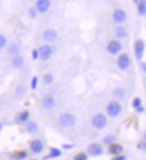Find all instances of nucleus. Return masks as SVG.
Returning a JSON list of instances; mask_svg holds the SVG:
<instances>
[{"label": "nucleus", "mask_w": 146, "mask_h": 160, "mask_svg": "<svg viewBox=\"0 0 146 160\" xmlns=\"http://www.w3.org/2000/svg\"><path fill=\"white\" fill-rule=\"evenodd\" d=\"M105 115L106 117H111V118H116V117H120L121 115V112H123V105H121V102H118V100H110V102L106 103V107H105Z\"/></svg>", "instance_id": "1"}, {"label": "nucleus", "mask_w": 146, "mask_h": 160, "mask_svg": "<svg viewBox=\"0 0 146 160\" xmlns=\"http://www.w3.org/2000/svg\"><path fill=\"white\" fill-rule=\"evenodd\" d=\"M58 125L62 128H72L77 125V117H75L72 112H63V113H60V117H58Z\"/></svg>", "instance_id": "2"}, {"label": "nucleus", "mask_w": 146, "mask_h": 160, "mask_svg": "<svg viewBox=\"0 0 146 160\" xmlns=\"http://www.w3.org/2000/svg\"><path fill=\"white\" fill-rule=\"evenodd\" d=\"M55 55V47L52 43H42L38 47V60L42 62H47Z\"/></svg>", "instance_id": "3"}, {"label": "nucleus", "mask_w": 146, "mask_h": 160, "mask_svg": "<svg viewBox=\"0 0 146 160\" xmlns=\"http://www.w3.org/2000/svg\"><path fill=\"white\" fill-rule=\"evenodd\" d=\"M92 127L95 130H105L108 127V117L105 113H95L92 117Z\"/></svg>", "instance_id": "4"}, {"label": "nucleus", "mask_w": 146, "mask_h": 160, "mask_svg": "<svg viewBox=\"0 0 146 160\" xmlns=\"http://www.w3.org/2000/svg\"><path fill=\"white\" fill-rule=\"evenodd\" d=\"M116 67L121 70V72H126V70H130V67H131V57H130L128 53H118L116 55Z\"/></svg>", "instance_id": "5"}, {"label": "nucleus", "mask_w": 146, "mask_h": 160, "mask_svg": "<svg viewBox=\"0 0 146 160\" xmlns=\"http://www.w3.org/2000/svg\"><path fill=\"white\" fill-rule=\"evenodd\" d=\"M55 107H57V98L53 97L52 93H45L42 98H40V108L42 110H53Z\"/></svg>", "instance_id": "6"}, {"label": "nucleus", "mask_w": 146, "mask_h": 160, "mask_svg": "<svg viewBox=\"0 0 146 160\" xmlns=\"http://www.w3.org/2000/svg\"><path fill=\"white\" fill-rule=\"evenodd\" d=\"M106 52H108V55H113V57H116L118 53L123 52V43L120 42V40H116V38L108 40V43H106Z\"/></svg>", "instance_id": "7"}, {"label": "nucleus", "mask_w": 146, "mask_h": 160, "mask_svg": "<svg viewBox=\"0 0 146 160\" xmlns=\"http://www.w3.org/2000/svg\"><path fill=\"white\" fill-rule=\"evenodd\" d=\"M111 20H113L115 25H125L128 20V15L123 8H115L113 13H111Z\"/></svg>", "instance_id": "8"}, {"label": "nucleus", "mask_w": 146, "mask_h": 160, "mask_svg": "<svg viewBox=\"0 0 146 160\" xmlns=\"http://www.w3.org/2000/svg\"><path fill=\"white\" fill-rule=\"evenodd\" d=\"M103 153H105V148H103V145L98 143V142H93L87 147V155L88 157H101Z\"/></svg>", "instance_id": "9"}, {"label": "nucleus", "mask_w": 146, "mask_h": 160, "mask_svg": "<svg viewBox=\"0 0 146 160\" xmlns=\"http://www.w3.org/2000/svg\"><path fill=\"white\" fill-rule=\"evenodd\" d=\"M28 150L32 152L33 155H40V153H43V150H45V143H43V140H40V138H33V140H30V143H28Z\"/></svg>", "instance_id": "10"}, {"label": "nucleus", "mask_w": 146, "mask_h": 160, "mask_svg": "<svg viewBox=\"0 0 146 160\" xmlns=\"http://www.w3.org/2000/svg\"><path fill=\"white\" fill-rule=\"evenodd\" d=\"M42 38H43L45 43H53V42H57V40H58V32L55 28L48 27V28H45L42 32Z\"/></svg>", "instance_id": "11"}, {"label": "nucleus", "mask_w": 146, "mask_h": 160, "mask_svg": "<svg viewBox=\"0 0 146 160\" xmlns=\"http://www.w3.org/2000/svg\"><path fill=\"white\" fill-rule=\"evenodd\" d=\"M113 35H115L116 40H126L130 37V32H128V28L125 27V25H116L115 30H113Z\"/></svg>", "instance_id": "12"}, {"label": "nucleus", "mask_w": 146, "mask_h": 160, "mask_svg": "<svg viewBox=\"0 0 146 160\" xmlns=\"http://www.w3.org/2000/svg\"><path fill=\"white\" fill-rule=\"evenodd\" d=\"M50 7H52V2L50 0H37V3H35V10H37L38 13H47Z\"/></svg>", "instance_id": "13"}, {"label": "nucleus", "mask_w": 146, "mask_h": 160, "mask_svg": "<svg viewBox=\"0 0 146 160\" xmlns=\"http://www.w3.org/2000/svg\"><path fill=\"white\" fill-rule=\"evenodd\" d=\"M30 120V110H22V112H18L15 115V123L18 125H25Z\"/></svg>", "instance_id": "14"}, {"label": "nucleus", "mask_w": 146, "mask_h": 160, "mask_svg": "<svg viewBox=\"0 0 146 160\" xmlns=\"http://www.w3.org/2000/svg\"><path fill=\"white\" fill-rule=\"evenodd\" d=\"M134 57H136L138 60H141L143 58V53H144V42L141 38L139 40H136V42H134Z\"/></svg>", "instance_id": "15"}, {"label": "nucleus", "mask_w": 146, "mask_h": 160, "mask_svg": "<svg viewBox=\"0 0 146 160\" xmlns=\"http://www.w3.org/2000/svg\"><path fill=\"white\" fill-rule=\"evenodd\" d=\"M23 65H25V58H23V55L22 53H17V55H12V67L13 68H23Z\"/></svg>", "instance_id": "16"}, {"label": "nucleus", "mask_w": 146, "mask_h": 160, "mask_svg": "<svg viewBox=\"0 0 146 160\" xmlns=\"http://www.w3.org/2000/svg\"><path fill=\"white\" fill-rule=\"evenodd\" d=\"M25 132L28 135H37L38 133V123L35 122V120H28V122L25 123Z\"/></svg>", "instance_id": "17"}, {"label": "nucleus", "mask_w": 146, "mask_h": 160, "mask_svg": "<svg viewBox=\"0 0 146 160\" xmlns=\"http://www.w3.org/2000/svg\"><path fill=\"white\" fill-rule=\"evenodd\" d=\"M123 150H125L123 145L118 143V142L108 145V153H110V155H120V153H123Z\"/></svg>", "instance_id": "18"}, {"label": "nucleus", "mask_w": 146, "mask_h": 160, "mask_svg": "<svg viewBox=\"0 0 146 160\" xmlns=\"http://www.w3.org/2000/svg\"><path fill=\"white\" fill-rule=\"evenodd\" d=\"M113 97H115V100H118V102L125 100L126 98V88L125 87H116L113 90Z\"/></svg>", "instance_id": "19"}, {"label": "nucleus", "mask_w": 146, "mask_h": 160, "mask_svg": "<svg viewBox=\"0 0 146 160\" xmlns=\"http://www.w3.org/2000/svg\"><path fill=\"white\" fill-rule=\"evenodd\" d=\"M131 105H133L134 112H138V113H143V112H144L143 102H141V98H139V97H134V98L131 100Z\"/></svg>", "instance_id": "20"}, {"label": "nucleus", "mask_w": 146, "mask_h": 160, "mask_svg": "<svg viewBox=\"0 0 146 160\" xmlns=\"http://www.w3.org/2000/svg\"><path fill=\"white\" fill-rule=\"evenodd\" d=\"M136 7H138V15L139 17H144V13H146V0H138Z\"/></svg>", "instance_id": "21"}, {"label": "nucleus", "mask_w": 146, "mask_h": 160, "mask_svg": "<svg viewBox=\"0 0 146 160\" xmlns=\"http://www.w3.org/2000/svg\"><path fill=\"white\" fill-rule=\"evenodd\" d=\"M53 80H55V75L53 73H45L43 77H42V82H43V85H52L53 83Z\"/></svg>", "instance_id": "22"}, {"label": "nucleus", "mask_w": 146, "mask_h": 160, "mask_svg": "<svg viewBox=\"0 0 146 160\" xmlns=\"http://www.w3.org/2000/svg\"><path fill=\"white\" fill-rule=\"evenodd\" d=\"M60 155H62V148L52 147V148H50V152H48V158H58Z\"/></svg>", "instance_id": "23"}, {"label": "nucleus", "mask_w": 146, "mask_h": 160, "mask_svg": "<svg viewBox=\"0 0 146 160\" xmlns=\"http://www.w3.org/2000/svg\"><path fill=\"white\" fill-rule=\"evenodd\" d=\"M10 157L13 160H27V152H13Z\"/></svg>", "instance_id": "24"}, {"label": "nucleus", "mask_w": 146, "mask_h": 160, "mask_svg": "<svg viewBox=\"0 0 146 160\" xmlns=\"http://www.w3.org/2000/svg\"><path fill=\"white\" fill-rule=\"evenodd\" d=\"M7 47H8V38H7V35L0 33V50H5Z\"/></svg>", "instance_id": "25"}, {"label": "nucleus", "mask_w": 146, "mask_h": 160, "mask_svg": "<svg viewBox=\"0 0 146 160\" xmlns=\"http://www.w3.org/2000/svg\"><path fill=\"white\" fill-rule=\"evenodd\" d=\"M115 142H116V135H106L103 138V145H111Z\"/></svg>", "instance_id": "26"}, {"label": "nucleus", "mask_w": 146, "mask_h": 160, "mask_svg": "<svg viewBox=\"0 0 146 160\" xmlns=\"http://www.w3.org/2000/svg\"><path fill=\"white\" fill-rule=\"evenodd\" d=\"M73 160H88V155H87V152H80L73 157Z\"/></svg>", "instance_id": "27"}, {"label": "nucleus", "mask_w": 146, "mask_h": 160, "mask_svg": "<svg viewBox=\"0 0 146 160\" xmlns=\"http://www.w3.org/2000/svg\"><path fill=\"white\" fill-rule=\"evenodd\" d=\"M10 53H12V55H17V53H20V45H18V43L12 45V47H10Z\"/></svg>", "instance_id": "28"}, {"label": "nucleus", "mask_w": 146, "mask_h": 160, "mask_svg": "<svg viewBox=\"0 0 146 160\" xmlns=\"http://www.w3.org/2000/svg\"><path fill=\"white\" fill-rule=\"evenodd\" d=\"M37 15H38V12L35 10V7H30L28 8V17L30 18H37Z\"/></svg>", "instance_id": "29"}, {"label": "nucleus", "mask_w": 146, "mask_h": 160, "mask_svg": "<svg viewBox=\"0 0 146 160\" xmlns=\"http://www.w3.org/2000/svg\"><path fill=\"white\" fill-rule=\"evenodd\" d=\"M38 80H40L38 77H33V78H32V83H30V87H32V90H35V88L38 87Z\"/></svg>", "instance_id": "30"}, {"label": "nucleus", "mask_w": 146, "mask_h": 160, "mask_svg": "<svg viewBox=\"0 0 146 160\" xmlns=\"http://www.w3.org/2000/svg\"><path fill=\"white\" fill-rule=\"evenodd\" d=\"M111 160H126V155L125 153H120V155H113Z\"/></svg>", "instance_id": "31"}, {"label": "nucleus", "mask_w": 146, "mask_h": 160, "mask_svg": "<svg viewBox=\"0 0 146 160\" xmlns=\"http://www.w3.org/2000/svg\"><path fill=\"white\" fill-rule=\"evenodd\" d=\"M32 58L33 60H38V48H35L33 52H32Z\"/></svg>", "instance_id": "32"}, {"label": "nucleus", "mask_w": 146, "mask_h": 160, "mask_svg": "<svg viewBox=\"0 0 146 160\" xmlns=\"http://www.w3.org/2000/svg\"><path fill=\"white\" fill-rule=\"evenodd\" d=\"M63 147V150H72L73 148V143H65V145H62Z\"/></svg>", "instance_id": "33"}, {"label": "nucleus", "mask_w": 146, "mask_h": 160, "mask_svg": "<svg viewBox=\"0 0 146 160\" xmlns=\"http://www.w3.org/2000/svg\"><path fill=\"white\" fill-rule=\"evenodd\" d=\"M138 148H139V150H144V140H141V142L138 143Z\"/></svg>", "instance_id": "34"}, {"label": "nucleus", "mask_w": 146, "mask_h": 160, "mask_svg": "<svg viewBox=\"0 0 146 160\" xmlns=\"http://www.w3.org/2000/svg\"><path fill=\"white\" fill-rule=\"evenodd\" d=\"M3 127H5V123L2 122V120H0V133H2V130H3Z\"/></svg>", "instance_id": "35"}, {"label": "nucleus", "mask_w": 146, "mask_h": 160, "mask_svg": "<svg viewBox=\"0 0 146 160\" xmlns=\"http://www.w3.org/2000/svg\"><path fill=\"white\" fill-rule=\"evenodd\" d=\"M139 67H141V72H144V70H146V65L141 62V65H139Z\"/></svg>", "instance_id": "36"}, {"label": "nucleus", "mask_w": 146, "mask_h": 160, "mask_svg": "<svg viewBox=\"0 0 146 160\" xmlns=\"http://www.w3.org/2000/svg\"><path fill=\"white\" fill-rule=\"evenodd\" d=\"M133 2H134V3H136V2H138V0H133Z\"/></svg>", "instance_id": "37"}, {"label": "nucleus", "mask_w": 146, "mask_h": 160, "mask_svg": "<svg viewBox=\"0 0 146 160\" xmlns=\"http://www.w3.org/2000/svg\"><path fill=\"white\" fill-rule=\"evenodd\" d=\"M30 160H35V158H30Z\"/></svg>", "instance_id": "38"}]
</instances>
